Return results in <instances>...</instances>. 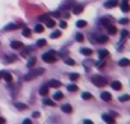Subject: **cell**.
I'll return each mask as SVG.
<instances>
[{
	"label": "cell",
	"instance_id": "cell-44",
	"mask_svg": "<svg viewBox=\"0 0 130 124\" xmlns=\"http://www.w3.org/2000/svg\"><path fill=\"white\" fill-rule=\"evenodd\" d=\"M126 2H127V0H126Z\"/></svg>",
	"mask_w": 130,
	"mask_h": 124
},
{
	"label": "cell",
	"instance_id": "cell-43",
	"mask_svg": "<svg viewBox=\"0 0 130 124\" xmlns=\"http://www.w3.org/2000/svg\"><path fill=\"white\" fill-rule=\"evenodd\" d=\"M23 124H32V121H30V120H24V123Z\"/></svg>",
	"mask_w": 130,
	"mask_h": 124
},
{
	"label": "cell",
	"instance_id": "cell-12",
	"mask_svg": "<svg viewBox=\"0 0 130 124\" xmlns=\"http://www.w3.org/2000/svg\"><path fill=\"white\" fill-rule=\"evenodd\" d=\"M80 53H82V55H85V56H91V55H92V50H91V49L83 47V49H80Z\"/></svg>",
	"mask_w": 130,
	"mask_h": 124
},
{
	"label": "cell",
	"instance_id": "cell-41",
	"mask_svg": "<svg viewBox=\"0 0 130 124\" xmlns=\"http://www.w3.org/2000/svg\"><path fill=\"white\" fill-rule=\"evenodd\" d=\"M39 117V112H33V118H38Z\"/></svg>",
	"mask_w": 130,
	"mask_h": 124
},
{
	"label": "cell",
	"instance_id": "cell-7",
	"mask_svg": "<svg viewBox=\"0 0 130 124\" xmlns=\"http://www.w3.org/2000/svg\"><path fill=\"white\" fill-rule=\"evenodd\" d=\"M100 98H101V100H104V101H110V100H112V94L104 91V92L100 94Z\"/></svg>",
	"mask_w": 130,
	"mask_h": 124
},
{
	"label": "cell",
	"instance_id": "cell-36",
	"mask_svg": "<svg viewBox=\"0 0 130 124\" xmlns=\"http://www.w3.org/2000/svg\"><path fill=\"white\" fill-rule=\"evenodd\" d=\"M120 23H121V24H127V23H129V20H127V18H121V20H120Z\"/></svg>",
	"mask_w": 130,
	"mask_h": 124
},
{
	"label": "cell",
	"instance_id": "cell-27",
	"mask_svg": "<svg viewBox=\"0 0 130 124\" xmlns=\"http://www.w3.org/2000/svg\"><path fill=\"white\" fill-rule=\"evenodd\" d=\"M62 33H61V30H53L52 32V38H59Z\"/></svg>",
	"mask_w": 130,
	"mask_h": 124
},
{
	"label": "cell",
	"instance_id": "cell-40",
	"mask_svg": "<svg viewBox=\"0 0 130 124\" xmlns=\"http://www.w3.org/2000/svg\"><path fill=\"white\" fill-rule=\"evenodd\" d=\"M0 124H6V120H5V118H2V117H0Z\"/></svg>",
	"mask_w": 130,
	"mask_h": 124
},
{
	"label": "cell",
	"instance_id": "cell-3",
	"mask_svg": "<svg viewBox=\"0 0 130 124\" xmlns=\"http://www.w3.org/2000/svg\"><path fill=\"white\" fill-rule=\"evenodd\" d=\"M42 61L44 62H56L58 61V55L55 53V52H47V53H44L42 55Z\"/></svg>",
	"mask_w": 130,
	"mask_h": 124
},
{
	"label": "cell",
	"instance_id": "cell-5",
	"mask_svg": "<svg viewBox=\"0 0 130 124\" xmlns=\"http://www.w3.org/2000/svg\"><path fill=\"white\" fill-rule=\"evenodd\" d=\"M118 5V0H107L106 3H104V8L106 9H112V8H115Z\"/></svg>",
	"mask_w": 130,
	"mask_h": 124
},
{
	"label": "cell",
	"instance_id": "cell-19",
	"mask_svg": "<svg viewBox=\"0 0 130 124\" xmlns=\"http://www.w3.org/2000/svg\"><path fill=\"white\" fill-rule=\"evenodd\" d=\"M86 24H88V23H86L85 20H79V21L76 23V26H77V27H80V29H82V27H86Z\"/></svg>",
	"mask_w": 130,
	"mask_h": 124
},
{
	"label": "cell",
	"instance_id": "cell-32",
	"mask_svg": "<svg viewBox=\"0 0 130 124\" xmlns=\"http://www.w3.org/2000/svg\"><path fill=\"white\" fill-rule=\"evenodd\" d=\"M120 100H121V101H129V100H130V95H129V94L121 95V97H120Z\"/></svg>",
	"mask_w": 130,
	"mask_h": 124
},
{
	"label": "cell",
	"instance_id": "cell-6",
	"mask_svg": "<svg viewBox=\"0 0 130 124\" xmlns=\"http://www.w3.org/2000/svg\"><path fill=\"white\" fill-rule=\"evenodd\" d=\"M101 118H103V121H106L107 124H115V120H113V117H110V115H107V114L101 115Z\"/></svg>",
	"mask_w": 130,
	"mask_h": 124
},
{
	"label": "cell",
	"instance_id": "cell-33",
	"mask_svg": "<svg viewBox=\"0 0 130 124\" xmlns=\"http://www.w3.org/2000/svg\"><path fill=\"white\" fill-rule=\"evenodd\" d=\"M36 44H38V45H39V47H44V45H45V44H47V42H45V39H39V41H38V42H36Z\"/></svg>",
	"mask_w": 130,
	"mask_h": 124
},
{
	"label": "cell",
	"instance_id": "cell-22",
	"mask_svg": "<svg viewBox=\"0 0 130 124\" xmlns=\"http://www.w3.org/2000/svg\"><path fill=\"white\" fill-rule=\"evenodd\" d=\"M53 98H55V100H61V98H64V94L61 92V91H58V92L53 94Z\"/></svg>",
	"mask_w": 130,
	"mask_h": 124
},
{
	"label": "cell",
	"instance_id": "cell-21",
	"mask_svg": "<svg viewBox=\"0 0 130 124\" xmlns=\"http://www.w3.org/2000/svg\"><path fill=\"white\" fill-rule=\"evenodd\" d=\"M30 35H32V30H30V29H27V27H24V29H23V36L30 38Z\"/></svg>",
	"mask_w": 130,
	"mask_h": 124
},
{
	"label": "cell",
	"instance_id": "cell-10",
	"mask_svg": "<svg viewBox=\"0 0 130 124\" xmlns=\"http://www.w3.org/2000/svg\"><path fill=\"white\" fill-rule=\"evenodd\" d=\"M95 42H101V44H104V42H107V36L106 35H98L97 39H94Z\"/></svg>",
	"mask_w": 130,
	"mask_h": 124
},
{
	"label": "cell",
	"instance_id": "cell-26",
	"mask_svg": "<svg viewBox=\"0 0 130 124\" xmlns=\"http://www.w3.org/2000/svg\"><path fill=\"white\" fill-rule=\"evenodd\" d=\"M120 65H121V67H127V65H130V61L129 59H121V61H120Z\"/></svg>",
	"mask_w": 130,
	"mask_h": 124
},
{
	"label": "cell",
	"instance_id": "cell-17",
	"mask_svg": "<svg viewBox=\"0 0 130 124\" xmlns=\"http://www.w3.org/2000/svg\"><path fill=\"white\" fill-rule=\"evenodd\" d=\"M48 86H52V88H59V86H61V82H58V80H50V82H48Z\"/></svg>",
	"mask_w": 130,
	"mask_h": 124
},
{
	"label": "cell",
	"instance_id": "cell-2",
	"mask_svg": "<svg viewBox=\"0 0 130 124\" xmlns=\"http://www.w3.org/2000/svg\"><path fill=\"white\" fill-rule=\"evenodd\" d=\"M91 80H92V83L94 85H97V86H104L106 83H107V79L106 77H103V76H92L91 77Z\"/></svg>",
	"mask_w": 130,
	"mask_h": 124
},
{
	"label": "cell",
	"instance_id": "cell-28",
	"mask_svg": "<svg viewBox=\"0 0 130 124\" xmlns=\"http://www.w3.org/2000/svg\"><path fill=\"white\" fill-rule=\"evenodd\" d=\"M83 38H85V36H83V33H80V32H79V33H77V35H76V39H77V41H79V42H82V41H85V39H83Z\"/></svg>",
	"mask_w": 130,
	"mask_h": 124
},
{
	"label": "cell",
	"instance_id": "cell-4",
	"mask_svg": "<svg viewBox=\"0 0 130 124\" xmlns=\"http://www.w3.org/2000/svg\"><path fill=\"white\" fill-rule=\"evenodd\" d=\"M100 23H101V26L103 27H107V26H110V24H113V18L112 17H101V20H100Z\"/></svg>",
	"mask_w": 130,
	"mask_h": 124
},
{
	"label": "cell",
	"instance_id": "cell-29",
	"mask_svg": "<svg viewBox=\"0 0 130 124\" xmlns=\"http://www.w3.org/2000/svg\"><path fill=\"white\" fill-rule=\"evenodd\" d=\"M70 79H71L73 82H76V80H79V74H77V73H73V74H70Z\"/></svg>",
	"mask_w": 130,
	"mask_h": 124
},
{
	"label": "cell",
	"instance_id": "cell-38",
	"mask_svg": "<svg viewBox=\"0 0 130 124\" xmlns=\"http://www.w3.org/2000/svg\"><path fill=\"white\" fill-rule=\"evenodd\" d=\"M121 35H123V38H126V36H129V32H127V30H123V32H121Z\"/></svg>",
	"mask_w": 130,
	"mask_h": 124
},
{
	"label": "cell",
	"instance_id": "cell-11",
	"mask_svg": "<svg viewBox=\"0 0 130 124\" xmlns=\"http://www.w3.org/2000/svg\"><path fill=\"white\" fill-rule=\"evenodd\" d=\"M112 88H113L115 91H120V89L123 88V85H121V82H118V80H113V82H112Z\"/></svg>",
	"mask_w": 130,
	"mask_h": 124
},
{
	"label": "cell",
	"instance_id": "cell-24",
	"mask_svg": "<svg viewBox=\"0 0 130 124\" xmlns=\"http://www.w3.org/2000/svg\"><path fill=\"white\" fill-rule=\"evenodd\" d=\"M39 94H41V95H44V97H45V95H47V94H48V88H47V86H42V88H41V89H39Z\"/></svg>",
	"mask_w": 130,
	"mask_h": 124
},
{
	"label": "cell",
	"instance_id": "cell-20",
	"mask_svg": "<svg viewBox=\"0 0 130 124\" xmlns=\"http://www.w3.org/2000/svg\"><path fill=\"white\" fill-rule=\"evenodd\" d=\"M67 88H68V91H70V92H76V91L79 89V88H77V85H74V83H71V85H68Z\"/></svg>",
	"mask_w": 130,
	"mask_h": 124
},
{
	"label": "cell",
	"instance_id": "cell-8",
	"mask_svg": "<svg viewBox=\"0 0 130 124\" xmlns=\"http://www.w3.org/2000/svg\"><path fill=\"white\" fill-rule=\"evenodd\" d=\"M11 47H12L14 50H17V49H23V42H21V41H12V42H11Z\"/></svg>",
	"mask_w": 130,
	"mask_h": 124
},
{
	"label": "cell",
	"instance_id": "cell-30",
	"mask_svg": "<svg viewBox=\"0 0 130 124\" xmlns=\"http://www.w3.org/2000/svg\"><path fill=\"white\" fill-rule=\"evenodd\" d=\"M15 106H17L18 109H21V111H24V109H27V106H26V104H23V103H18V101L15 103Z\"/></svg>",
	"mask_w": 130,
	"mask_h": 124
},
{
	"label": "cell",
	"instance_id": "cell-1",
	"mask_svg": "<svg viewBox=\"0 0 130 124\" xmlns=\"http://www.w3.org/2000/svg\"><path fill=\"white\" fill-rule=\"evenodd\" d=\"M42 73H44V68H33V70H30V71L24 76V79H26V80H32V79H35V77L41 76Z\"/></svg>",
	"mask_w": 130,
	"mask_h": 124
},
{
	"label": "cell",
	"instance_id": "cell-9",
	"mask_svg": "<svg viewBox=\"0 0 130 124\" xmlns=\"http://www.w3.org/2000/svg\"><path fill=\"white\" fill-rule=\"evenodd\" d=\"M0 77L5 79L6 82H12V76H11V73H5V71H3V73H0Z\"/></svg>",
	"mask_w": 130,
	"mask_h": 124
},
{
	"label": "cell",
	"instance_id": "cell-16",
	"mask_svg": "<svg viewBox=\"0 0 130 124\" xmlns=\"http://www.w3.org/2000/svg\"><path fill=\"white\" fill-rule=\"evenodd\" d=\"M107 55H109V52H107V50H104V49L98 52V56H100V59H104V58H107Z\"/></svg>",
	"mask_w": 130,
	"mask_h": 124
},
{
	"label": "cell",
	"instance_id": "cell-13",
	"mask_svg": "<svg viewBox=\"0 0 130 124\" xmlns=\"http://www.w3.org/2000/svg\"><path fill=\"white\" fill-rule=\"evenodd\" d=\"M121 11H123V12H129L130 11V6L126 0H124V3H121Z\"/></svg>",
	"mask_w": 130,
	"mask_h": 124
},
{
	"label": "cell",
	"instance_id": "cell-39",
	"mask_svg": "<svg viewBox=\"0 0 130 124\" xmlns=\"http://www.w3.org/2000/svg\"><path fill=\"white\" fill-rule=\"evenodd\" d=\"M59 26H61V29H65V27H67V23H65V21H61Z\"/></svg>",
	"mask_w": 130,
	"mask_h": 124
},
{
	"label": "cell",
	"instance_id": "cell-14",
	"mask_svg": "<svg viewBox=\"0 0 130 124\" xmlns=\"http://www.w3.org/2000/svg\"><path fill=\"white\" fill-rule=\"evenodd\" d=\"M62 111H64L65 114H71L73 112V107L70 104H62Z\"/></svg>",
	"mask_w": 130,
	"mask_h": 124
},
{
	"label": "cell",
	"instance_id": "cell-18",
	"mask_svg": "<svg viewBox=\"0 0 130 124\" xmlns=\"http://www.w3.org/2000/svg\"><path fill=\"white\" fill-rule=\"evenodd\" d=\"M107 32H109V35H115L118 30H117V27L113 24H110V26H107Z\"/></svg>",
	"mask_w": 130,
	"mask_h": 124
},
{
	"label": "cell",
	"instance_id": "cell-42",
	"mask_svg": "<svg viewBox=\"0 0 130 124\" xmlns=\"http://www.w3.org/2000/svg\"><path fill=\"white\" fill-rule=\"evenodd\" d=\"M83 123H85V124H94V123H92V121H91V120H85Z\"/></svg>",
	"mask_w": 130,
	"mask_h": 124
},
{
	"label": "cell",
	"instance_id": "cell-34",
	"mask_svg": "<svg viewBox=\"0 0 130 124\" xmlns=\"http://www.w3.org/2000/svg\"><path fill=\"white\" fill-rule=\"evenodd\" d=\"M44 103L47 106H55V101H52V100H44Z\"/></svg>",
	"mask_w": 130,
	"mask_h": 124
},
{
	"label": "cell",
	"instance_id": "cell-25",
	"mask_svg": "<svg viewBox=\"0 0 130 124\" xmlns=\"http://www.w3.org/2000/svg\"><path fill=\"white\" fill-rule=\"evenodd\" d=\"M64 59H65V64H68V65H71V67H73V65H76V62L73 61L71 58H67V56H65Z\"/></svg>",
	"mask_w": 130,
	"mask_h": 124
},
{
	"label": "cell",
	"instance_id": "cell-35",
	"mask_svg": "<svg viewBox=\"0 0 130 124\" xmlns=\"http://www.w3.org/2000/svg\"><path fill=\"white\" fill-rule=\"evenodd\" d=\"M33 65H35V59H30V61L27 62V67L29 68H33Z\"/></svg>",
	"mask_w": 130,
	"mask_h": 124
},
{
	"label": "cell",
	"instance_id": "cell-23",
	"mask_svg": "<svg viewBox=\"0 0 130 124\" xmlns=\"http://www.w3.org/2000/svg\"><path fill=\"white\" fill-rule=\"evenodd\" d=\"M82 98H83V100H92V94L91 92H83L82 94Z\"/></svg>",
	"mask_w": 130,
	"mask_h": 124
},
{
	"label": "cell",
	"instance_id": "cell-31",
	"mask_svg": "<svg viewBox=\"0 0 130 124\" xmlns=\"http://www.w3.org/2000/svg\"><path fill=\"white\" fill-rule=\"evenodd\" d=\"M44 29H45V27H44L42 24H38V26H35V32H38V33H39V32H44Z\"/></svg>",
	"mask_w": 130,
	"mask_h": 124
},
{
	"label": "cell",
	"instance_id": "cell-37",
	"mask_svg": "<svg viewBox=\"0 0 130 124\" xmlns=\"http://www.w3.org/2000/svg\"><path fill=\"white\" fill-rule=\"evenodd\" d=\"M12 29H15V24H8L6 30H12Z\"/></svg>",
	"mask_w": 130,
	"mask_h": 124
},
{
	"label": "cell",
	"instance_id": "cell-15",
	"mask_svg": "<svg viewBox=\"0 0 130 124\" xmlns=\"http://www.w3.org/2000/svg\"><path fill=\"white\" fill-rule=\"evenodd\" d=\"M82 11H83V6H80V5H76L73 8V12L74 14H82Z\"/></svg>",
	"mask_w": 130,
	"mask_h": 124
}]
</instances>
